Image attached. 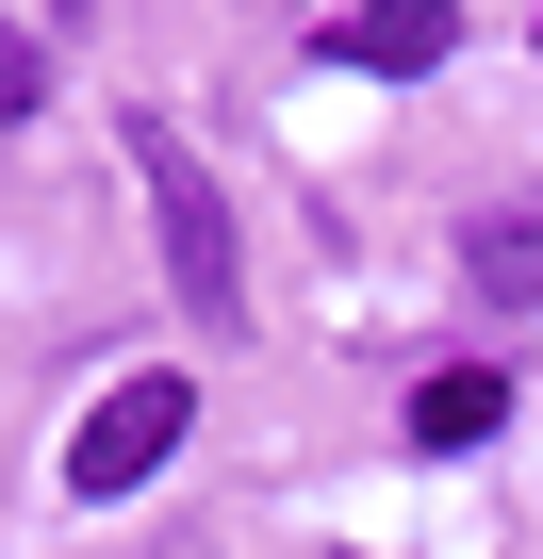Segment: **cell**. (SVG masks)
I'll list each match as a JSON object with an SVG mask.
<instances>
[{
  "instance_id": "5b68a950",
  "label": "cell",
  "mask_w": 543,
  "mask_h": 559,
  "mask_svg": "<svg viewBox=\"0 0 543 559\" xmlns=\"http://www.w3.org/2000/svg\"><path fill=\"white\" fill-rule=\"evenodd\" d=\"M461 280H477V297H543V214H477L461 230Z\"/></svg>"
},
{
  "instance_id": "7a4b0ae2",
  "label": "cell",
  "mask_w": 543,
  "mask_h": 559,
  "mask_svg": "<svg viewBox=\"0 0 543 559\" xmlns=\"http://www.w3.org/2000/svg\"><path fill=\"white\" fill-rule=\"evenodd\" d=\"M181 428H198V379H181V362H132V379L67 428V493H99V510H116V493H149V477L181 461Z\"/></svg>"
},
{
  "instance_id": "6da1fadb",
  "label": "cell",
  "mask_w": 543,
  "mask_h": 559,
  "mask_svg": "<svg viewBox=\"0 0 543 559\" xmlns=\"http://www.w3.org/2000/svg\"><path fill=\"white\" fill-rule=\"evenodd\" d=\"M132 181H149V214H165V280H181V313H198V330H247V263H231V198H214V165H198L165 116H132Z\"/></svg>"
},
{
  "instance_id": "277c9868",
  "label": "cell",
  "mask_w": 543,
  "mask_h": 559,
  "mask_svg": "<svg viewBox=\"0 0 543 559\" xmlns=\"http://www.w3.org/2000/svg\"><path fill=\"white\" fill-rule=\"evenodd\" d=\"M494 428H510V379H494V362L412 379V444H494Z\"/></svg>"
},
{
  "instance_id": "8992f818",
  "label": "cell",
  "mask_w": 543,
  "mask_h": 559,
  "mask_svg": "<svg viewBox=\"0 0 543 559\" xmlns=\"http://www.w3.org/2000/svg\"><path fill=\"white\" fill-rule=\"evenodd\" d=\"M34 116V34H0V132Z\"/></svg>"
},
{
  "instance_id": "3957f363",
  "label": "cell",
  "mask_w": 543,
  "mask_h": 559,
  "mask_svg": "<svg viewBox=\"0 0 543 559\" xmlns=\"http://www.w3.org/2000/svg\"><path fill=\"white\" fill-rule=\"evenodd\" d=\"M330 50H346L363 83H428V67L461 50V0H363V17H330Z\"/></svg>"
}]
</instances>
